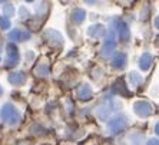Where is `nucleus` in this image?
I'll list each match as a JSON object with an SVG mask.
<instances>
[{
  "label": "nucleus",
  "mask_w": 159,
  "mask_h": 145,
  "mask_svg": "<svg viewBox=\"0 0 159 145\" xmlns=\"http://www.w3.org/2000/svg\"><path fill=\"white\" fill-rule=\"evenodd\" d=\"M2 115H3V118L6 119V121L11 122V121H10V116L13 115L16 118V109L13 108V106H10V105H7L6 108H3V111H2Z\"/></svg>",
  "instance_id": "1"
}]
</instances>
